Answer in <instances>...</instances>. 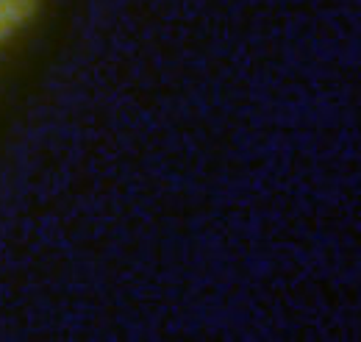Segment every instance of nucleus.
Masks as SVG:
<instances>
[{"label":"nucleus","instance_id":"f257e3e1","mask_svg":"<svg viewBox=\"0 0 361 342\" xmlns=\"http://www.w3.org/2000/svg\"><path fill=\"white\" fill-rule=\"evenodd\" d=\"M39 8V0H0V45L23 31Z\"/></svg>","mask_w":361,"mask_h":342}]
</instances>
